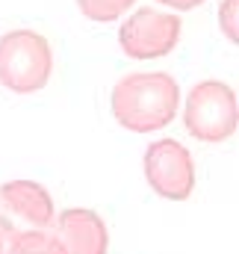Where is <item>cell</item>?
Masks as SVG:
<instances>
[{
  "mask_svg": "<svg viewBox=\"0 0 239 254\" xmlns=\"http://www.w3.org/2000/svg\"><path fill=\"white\" fill-rule=\"evenodd\" d=\"M110 104H113L116 122L133 133L163 130L178 116V80H172V74H166V71L127 74L113 86Z\"/></svg>",
  "mask_w": 239,
  "mask_h": 254,
  "instance_id": "cell-1",
  "label": "cell"
},
{
  "mask_svg": "<svg viewBox=\"0 0 239 254\" xmlns=\"http://www.w3.org/2000/svg\"><path fill=\"white\" fill-rule=\"evenodd\" d=\"M54 71L51 42L36 30H12L0 36V86L18 95L42 92Z\"/></svg>",
  "mask_w": 239,
  "mask_h": 254,
  "instance_id": "cell-2",
  "label": "cell"
},
{
  "mask_svg": "<svg viewBox=\"0 0 239 254\" xmlns=\"http://www.w3.org/2000/svg\"><path fill=\"white\" fill-rule=\"evenodd\" d=\"M183 125L186 133L198 142H225L237 133L239 110L237 92L222 80H201L192 86L186 107H183Z\"/></svg>",
  "mask_w": 239,
  "mask_h": 254,
  "instance_id": "cell-3",
  "label": "cell"
},
{
  "mask_svg": "<svg viewBox=\"0 0 239 254\" xmlns=\"http://www.w3.org/2000/svg\"><path fill=\"white\" fill-rule=\"evenodd\" d=\"M145 181L166 201H186L195 190V163L192 154L178 139H160L145 151Z\"/></svg>",
  "mask_w": 239,
  "mask_h": 254,
  "instance_id": "cell-4",
  "label": "cell"
},
{
  "mask_svg": "<svg viewBox=\"0 0 239 254\" xmlns=\"http://www.w3.org/2000/svg\"><path fill=\"white\" fill-rule=\"evenodd\" d=\"M119 42L127 57L133 60H157L175 51L180 42V21L178 15L157 12V9H139L121 24Z\"/></svg>",
  "mask_w": 239,
  "mask_h": 254,
  "instance_id": "cell-5",
  "label": "cell"
},
{
  "mask_svg": "<svg viewBox=\"0 0 239 254\" xmlns=\"http://www.w3.org/2000/svg\"><path fill=\"white\" fill-rule=\"evenodd\" d=\"M60 225L65 234H74V240L83 243V246H74L68 254H104L107 252V234H104L101 219L95 213H89V210H68V213H62Z\"/></svg>",
  "mask_w": 239,
  "mask_h": 254,
  "instance_id": "cell-6",
  "label": "cell"
},
{
  "mask_svg": "<svg viewBox=\"0 0 239 254\" xmlns=\"http://www.w3.org/2000/svg\"><path fill=\"white\" fill-rule=\"evenodd\" d=\"M0 195H3V201L12 210L24 213L30 222H36V225H48L51 222V198H48V192L42 190V187H33V184H9V187H3Z\"/></svg>",
  "mask_w": 239,
  "mask_h": 254,
  "instance_id": "cell-7",
  "label": "cell"
},
{
  "mask_svg": "<svg viewBox=\"0 0 239 254\" xmlns=\"http://www.w3.org/2000/svg\"><path fill=\"white\" fill-rule=\"evenodd\" d=\"M130 6L133 0H80L83 15H89L92 21H113Z\"/></svg>",
  "mask_w": 239,
  "mask_h": 254,
  "instance_id": "cell-8",
  "label": "cell"
},
{
  "mask_svg": "<svg viewBox=\"0 0 239 254\" xmlns=\"http://www.w3.org/2000/svg\"><path fill=\"white\" fill-rule=\"evenodd\" d=\"M219 21H222V30L228 33V39L237 45V0H225V3H222Z\"/></svg>",
  "mask_w": 239,
  "mask_h": 254,
  "instance_id": "cell-9",
  "label": "cell"
},
{
  "mask_svg": "<svg viewBox=\"0 0 239 254\" xmlns=\"http://www.w3.org/2000/svg\"><path fill=\"white\" fill-rule=\"evenodd\" d=\"M160 3H166V6H172V9H192V6H198V3H204V0H160Z\"/></svg>",
  "mask_w": 239,
  "mask_h": 254,
  "instance_id": "cell-10",
  "label": "cell"
}]
</instances>
